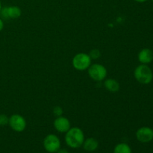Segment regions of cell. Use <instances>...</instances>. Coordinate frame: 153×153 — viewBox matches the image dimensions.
<instances>
[{
    "label": "cell",
    "instance_id": "obj_12",
    "mask_svg": "<svg viewBox=\"0 0 153 153\" xmlns=\"http://www.w3.org/2000/svg\"><path fill=\"white\" fill-rule=\"evenodd\" d=\"M7 13L9 19H18L22 15V10L20 7L16 5L8 6L7 7Z\"/></svg>",
    "mask_w": 153,
    "mask_h": 153
},
{
    "label": "cell",
    "instance_id": "obj_21",
    "mask_svg": "<svg viewBox=\"0 0 153 153\" xmlns=\"http://www.w3.org/2000/svg\"><path fill=\"white\" fill-rule=\"evenodd\" d=\"M152 2H153V0H152Z\"/></svg>",
    "mask_w": 153,
    "mask_h": 153
},
{
    "label": "cell",
    "instance_id": "obj_20",
    "mask_svg": "<svg viewBox=\"0 0 153 153\" xmlns=\"http://www.w3.org/2000/svg\"><path fill=\"white\" fill-rule=\"evenodd\" d=\"M1 1H0V10H1Z\"/></svg>",
    "mask_w": 153,
    "mask_h": 153
},
{
    "label": "cell",
    "instance_id": "obj_16",
    "mask_svg": "<svg viewBox=\"0 0 153 153\" xmlns=\"http://www.w3.org/2000/svg\"><path fill=\"white\" fill-rule=\"evenodd\" d=\"M53 114L56 117L62 116L63 114L62 108L60 107V106H55V107L53 108Z\"/></svg>",
    "mask_w": 153,
    "mask_h": 153
},
{
    "label": "cell",
    "instance_id": "obj_7",
    "mask_svg": "<svg viewBox=\"0 0 153 153\" xmlns=\"http://www.w3.org/2000/svg\"><path fill=\"white\" fill-rule=\"evenodd\" d=\"M136 137L141 143H149L153 140V129L147 126L141 127L136 131Z\"/></svg>",
    "mask_w": 153,
    "mask_h": 153
},
{
    "label": "cell",
    "instance_id": "obj_10",
    "mask_svg": "<svg viewBox=\"0 0 153 153\" xmlns=\"http://www.w3.org/2000/svg\"><path fill=\"white\" fill-rule=\"evenodd\" d=\"M82 146H83L85 150L88 151V152H94L98 148L99 143L97 140H96L94 137H89V138L85 140Z\"/></svg>",
    "mask_w": 153,
    "mask_h": 153
},
{
    "label": "cell",
    "instance_id": "obj_5",
    "mask_svg": "<svg viewBox=\"0 0 153 153\" xmlns=\"http://www.w3.org/2000/svg\"><path fill=\"white\" fill-rule=\"evenodd\" d=\"M43 147L49 153H55L61 149L59 137L53 134H48L43 140Z\"/></svg>",
    "mask_w": 153,
    "mask_h": 153
},
{
    "label": "cell",
    "instance_id": "obj_15",
    "mask_svg": "<svg viewBox=\"0 0 153 153\" xmlns=\"http://www.w3.org/2000/svg\"><path fill=\"white\" fill-rule=\"evenodd\" d=\"M9 117L6 114H0V126H4L8 125Z\"/></svg>",
    "mask_w": 153,
    "mask_h": 153
},
{
    "label": "cell",
    "instance_id": "obj_19",
    "mask_svg": "<svg viewBox=\"0 0 153 153\" xmlns=\"http://www.w3.org/2000/svg\"><path fill=\"white\" fill-rule=\"evenodd\" d=\"M135 1H137V2H139V3H143V2H145V1H148V0H134Z\"/></svg>",
    "mask_w": 153,
    "mask_h": 153
},
{
    "label": "cell",
    "instance_id": "obj_11",
    "mask_svg": "<svg viewBox=\"0 0 153 153\" xmlns=\"http://www.w3.org/2000/svg\"><path fill=\"white\" fill-rule=\"evenodd\" d=\"M104 86L107 91L111 93H116L120 90V84L114 79H108L104 82Z\"/></svg>",
    "mask_w": 153,
    "mask_h": 153
},
{
    "label": "cell",
    "instance_id": "obj_6",
    "mask_svg": "<svg viewBox=\"0 0 153 153\" xmlns=\"http://www.w3.org/2000/svg\"><path fill=\"white\" fill-rule=\"evenodd\" d=\"M10 128L16 132H22L26 128V120L19 114H13L9 117V123Z\"/></svg>",
    "mask_w": 153,
    "mask_h": 153
},
{
    "label": "cell",
    "instance_id": "obj_14",
    "mask_svg": "<svg viewBox=\"0 0 153 153\" xmlns=\"http://www.w3.org/2000/svg\"><path fill=\"white\" fill-rule=\"evenodd\" d=\"M88 55H90L91 59L96 60V59H98V58L101 56V52H100V51L99 50V49H94L90 52V53L88 54Z\"/></svg>",
    "mask_w": 153,
    "mask_h": 153
},
{
    "label": "cell",
    "instance_id": "obj_9",
    "mask_svg": "<svg viewBox=\"0 0 153 153\" xmlns=\"http://www.w3.org/2000/svg\"><path fill=\"white\" fill-rule=\"evenodd\" d=\"M137 58L141 64H150L153 61V51L148 48L143 49L139 52Z\"/></svg>",
    "mask_w": 153,
    "mask_h": 153
},
{
    "label": "cell",
    "instance_id": "obj_1",
    "mask_svg": "<svg viewBox=\"0 0 153 153\" xmlns=\"http://www.w3.org/2000/svg\"><path fill=\"white\" fill-rule=\"evenodd\" d=\"M85 141V134L83 131L79 127L70 128L66 132L65 142L67 146L73 149L81 147Z\"/></svg>",
    "mask_w": 153,
    "mask_h": 153
},
{
    "label": "cell",
    "instance_id": "obj_2",
    "mask_svg": "<svg viewBox=\"0 0 153 153\" xmlns=\"http://www.w3.org/2000/svg\"><path fill=\"white\" fill-rule=\"evenodd\" d=\"M136 80L142 85H149L153 79V73L147 64H140L134 71Z\"/></svg>",
    "mask_w": 153,
    "mask_h": 153
},
{
    "label": "cell",
    "instance_id": "obj_18",
    "mask_svg": "<svg viewBox=\"0 0 153 153\" xmlns=\"http://www.w3.org/2000/svg\"><path fill=\"white\" fill-rule=\"evenodd\" d=\"M56 153H70V152H69L68 151L65 149H60Z\"/></svg>",
    "mask_w": 153,
    "mask_h": 153
},
{
    "label": "cell",
    "instance_id": "obj_13",
    "mask_svg": "<svg viewBox=\"0 0 153 153\" xmlns=\"http://www.w3.org/2000/svg\"><path fill=\"white\" fill-rule=\"evenodd\" d=\"M114 153H132L130 146L127 143H118L114 149Z\"/></svg>",
    "mask_w": 153,
    "mask_h": 153
},
{
    "label": "cell",
    "instance_id": "obj_17",
    "mask_svg": "<svg viewBox=\"0 0 153 153\" xmlns=\"http://www.w3.org/2000/svg\"><path fill=\"white\" fill-rule=\"evenodd\" d=\"M3 28H4V22H3V19L0 18V31H2Z\"/></svg>",
    "mask_w": 153,
    "mask_h": 153
},
{
    "label": "cell",
    "instance_id": "obj_8",
    "mask_svg": "<svg viewBox=\"0 0 153 153\" xmlns=\"http://www.w3.org/2000/svg\"><path fill=\"white\" fill-rule=\"evenodd\" d=\"M54 127L60 133H66L70 128H71V124L69 119H67L65 117H58L56 119L54 120Z\"/></svg>",
    "mask_w": 153,
    "mask_h": 153
},
{
    "label": "cell",
    "instance_id": "obj_4",
    "mask_svg": "<svg viewBox=\"0 0 153 153\" xmlns=\"http://www.w3.org/2000/svg\"><path fill=\"white\" fill-rule=\"evenodd\" d=\"M88 70V76L96 82H102L105 80L107 76V69L100 64H91Z\"/></svg>",
    "mask_w": 153,
    "mask_h": 153
},
{
    "label": "cell",
    "instance_id": "obj_3",
    "mask_svg": "<svg viewBox=\"0 0 153 153\" xmlns=\"http://www.w3.org/2000/svg\"><path fill=\"white\" fill-rule=\"evenodd\" d=\"M91 61L92 59L88 54L80 52V53L76 54L73 57L72 64L76 70L84 71L89 68L90 66L91 65Z\"/></svg>",
    "mask_w": 153,
    "mask_h": 153
}]
</instances>
